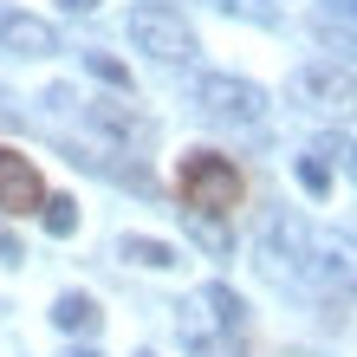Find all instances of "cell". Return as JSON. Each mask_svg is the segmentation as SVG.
Masks as SVG:
<instances>
[{"label": "cell", "instance_id": "cell-1", "mask_svg": "<svg viewBox=\"0 0 357 357\" xmlns=\"http://www.w3.org/2000/svg\"><path fill=\"white\" fill-rule=\"evenodd\" d=\"M182 338L195 357H241V325H247V305L241 292L227 286H202L195 299H182Z\"/></svg>", "mask_w": 357, "mask_h": 357}, {"label": "cell", "instance_id": "cell-2", "mask_svg": "<svg viewBox=\"0 0 357 357\" xmlns=\"http://www.w3.org/2000/svg\"><path fill=\"white\" fill-rule=\"evenodd\" d=\"M176 195H182L188 215L221 221V215H234V208H241L247 182H241V169H234L227 156H215V150H188L182 169H176Z\"/></svg>", "mask_w": 357, "mask_h": 357}, {"label": "cell", "instance_id": "cell-3", "mask_svg": "<svg viewBox=\"0 0 357 357\" xmlns=\"http://www.w3.org/2000/svg\"><path fill=\"white\" fill-rule=\"evenodd\" d=\"M130 39L156 66H188V59H195V33H188V20L176 7H137L130 13Z\"/></svg>", "mask_w": 357, "mask_h": 357}, {"label": "cell", "instance_id": "cell-4", "mask_svg": "<svg viewBox=\"0 0 357 357\" xmlns=\"http://www.w3.org/2000/svg\"><path fill=\"white\" fill-rule=\"evenodd\" d=\"M292 98H299L312 117H338V123L357 117V78L344 66H299L292 72Z\"/></svg>", "mask_w": 357, "mask_h": 357}, {"label": "cell", "instance_id": "cell-5", "mask_svg": "<svg viewBox=\"0 0 357 357\" xmlns=\"http://www.w3.org/2000/svg\"><path fill=\"white\" fill-rule=\"evenodd\" d=\"M195 98H202V111L221 117V123H260L266 117V91L254 78H234V72H208L195 85Z\"/></svg>", "mask_w": 357, "mask_h": 357}, {"label": "cell", "instance_id": "cell-6", "mask_svg": "<svg viewBox=\"0 0 357 357\" xmlns=\"http://www.w3.org/2000/svg\"><path fill=\"white\" fill-rule=\"evenodd\" d=\"M299 280H312L325 299H357V247L351 241H331V234L325 241L312 234V254H305Z\"/></svg>", "mask_w": 357, "mask_h": 357}, {"label": "cell", "instance_id": "cell-7", "mask_svg": "<svg viewBox=\"0 0 357 357\" xmlns=\"http://www.w3.org/2000/svg\"><path fill=\"white\" fill-rule=\"evenodd\" d=\"M0 208H7V215H33V208H46V182H39L33 156L13 150V143H0Z\"/></svg>", "mask_w": 357, "mask_h": 357}, {"label": "cell", "instance_id": "cell-8", "mask_svg": "<svg viewBox=\"0 0 357 357\" xmlns=\"http://www.w3.org/2000/svg\"><path fill=\"white\" fill-rule=\"evenodd\" d=\"M260 254L273 260V273H305V254H312V227L292 215V208H280V215L266 221V241Z\"/></svg>", "mask_w": 357, "mask_h": 357}, {"label": "cell", "instance_id": "cell-9", "mask_svg": "<svg viewBox=\"0 0 357 357\" xmlns=\"http://www.w3.org/2000/svg\"><path fill=\"white\" fill-rule=\"evenodd\" d=\"M85 117L98 123L104 137H117V143H137V150H143V143L156 137V123L143 117V111H137L130 98H98V104H85Z\"/></svg>", "mask_w": 357, "mask_h": 357}, {"label": "cell", "instance_id": "cell-10", "mask_svg": "<svg viewBox=\"0 0 357 357\" xmlns=\"http://www.w3.org/2000/svg\"><path fill=\"white\" fill-rule=\"evenodd\" d=\"M0 46L7 52H20V59H46V52H59V33L46 26L39 13H0Z\"/></svg>", "mask_w": 357, "mask_h": 357}, {"label": "cell", "instance_id": "cell-11", "mask_svg": "<svg viewBox=\"0 0 357 357\" xmlns=\"http://www.w3.org/2000/svg\"><path fill=\"white\" fill-rule=\"evenodd\" d=\"M52 325H59V331H72V338H91V331L104 325V312H98V299H91V292H59Z\"/></svg>", "mask_w": 357, "mask_h": 357}, {"label": "cell", "instance_id": "cell-12", "mask_svg": "<svg viewBox=\"0 0 357 357\" xmlns=\"http://www.w3.org/2000/svg\"><path fill=\"white\" fill-rule=\"evenodd\" d=\"M117 260H130V266H150V273H169V266H182V254L169 241H150V234H123L117 241Z\"/></svg>", "mask_w": 357, "mask_h": 357}, {"label": "cell", "instance_id": "cell-13", "mask_svg": "<svg viewBox=\"0 0 357 357\" xmlns=\"http://www.w3.org/2000/svg\"><path fill=\"white\" fill-rule=\"evenodd\" d=\"M319 33L338 52H357V0H319Z\"/></svg>", "mask_w": 357, "mask_h": 357}, {"label": "cell", "instance_id": "cell-14", "mask_svg": "<svg viewBox=\"0 0 357 357\" xmlns=\"http://www.w3.org/2000/svg\"><path fill=\"white\" fill-rule=\"evenodd\" d=\"M39 221H46V234H52V241L78 234V202H72V195H46V208H39Z\"/></svg>", "mask_w": 357, "mask_h": 357}, {"label": "cell", "instance_id": "cell-15", "mask_svg": "<svg viewBox=\"0 0 357 357\" xmlns=\"http://www.w3.org/2000/svg\"><path fill=\"white\" fill-rule=\"evenodd\" d=\"M221 13H234V20H254V26H280V7L273 0H215Z\"/></svg>", "mask_w": 357, "mask_h": 357}, {"label": "cell", "instance_id": "cell-16", "mask_svg": "<svg viewBox=\"0 0 357 357\" xmlns=\"http://www.w3.org/2000/svg\"><path fill=\"white\" fill-rule=\"evenodd\" d=\"M299 182H305V195H331V162L312 150V156H299Z\"/></svg>", "mask_w": 357, "mask_h": 357}, {"label": "cell", "instance_id": "cell-17", "mask_svg": "<svg viewBox=\"0 0 357 357\" xmlns=\"http://www.w3.org/2000/svg\"><path fill=\"white\" fill-rule=\"evenodd\" d=\"M85 66H91V72L104 78V85H117V91H130V72H123V66H117L111 52H85Z\"/></svg>", "mask_w": 357, "mask_h": 357}, {"label": "cell", "instance_id": "cell-18", "mask_svg": "<svg viewBox=\"0 0 357 357\" xmlns=\"http://www.w3.org/2000/svg\"><path fill=\"white\" fill-rule=\"evenodd\" d=\"M188 227H195V241L208 247V254H227V227L208 221V215H188Z\"/></svg>", "mask_w": 357, "mask_h": 357}, {"label": "cell", "instance_id": "cell-19", "mask_svg": "<svg viewBox=\"0 0 357 357\" xmlns=\"http://www.w3.org/2000/svg\"><path fill=\"white\" fill-rule=\"evenodd\" d=\"M20 254H26V247H20V234H13V227H7V221H0V260H7V266H13Z\"/></svg>", "mask_w": 357, "mask_h": 357}, {"label": "cell", "instance_id": "cell-20", "mask_svg": "<svg viewBox=\"0 0 357 357\" xmlns=\"http://www.w3.org/2000/svg\"><path fill=\"white\" fill-rule=\"evenodd\" d=\"M59 7H66V13H98L104 0H59Z\"/></svg>", "mask_w": 357, "mask_h": 357}, {"label": "cell", "instance_id": "cell-21", "mask_svg": "<svg viewBox=\"0 0 357 357\" xmlns=\"http://www.w3.org/2000/svg\"><path fill=\"white\" fill-rule=\"evenodd\" d=\"M66 357H98V351H85V344H78V351H66Z\"/></svg>", "mask_w": 357, "mask_h": 357}, {"label": "cell", "instance_id": "cell-22", "mask_svg": "<svg viewBox=\"0 0 357 357\" xmlns=\"http://www.w3.org/2000/svg\"><path fill=\"white\" fill-rule=\"evenodd\" d=\"M150 7H162V0H150Z\"/></svg>", "mask_w": 357, "mask_h": 357}, {"label": "cell", "instance_id": "cell-23", "mask_svg": "<svg viewBox=\"0 0 357 357\" xmlns=\"http://www.w3.org/2000/svg\"><path fill=\"white\" fill-rule=\"evenodd\" d=\"M143 357H156V351H143Z\"/></svg>", "mask_w": 357, "mask_h": 357}]
</instances>
